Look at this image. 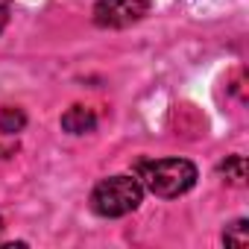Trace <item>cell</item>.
Here are the masks:
<instances>
[{"label":"cell","mask_w":249,"mask_h":249,"mask_svg":"<svg viewBox=\"0 0 249 249\" xmlns=\"http://www.w3.org/2000/svg\"><path fill=\"white\" fill-rule=\"evenodd\" d=\"M138 182L161 196V199H173L188 194L196 185V167L188 159H156V161H141L138 164Z\"/></svg>","instance_id":"1"},{"label":"cell","mask_w":249,"mask_h":249,"mask_svg":"<svg viewBox=\"0 0 249 249\" xmlns=\"http://www.w3.org/2000/svg\"><path fill=\"white\" fill-rule=\"evenodd\" d=\"M144 185L138 176H108L91 191V208L100 217H123L141 205Z\"/></svg>","instance_id":"2"},{"label":"cell","mask_w":249,"mask_h":249,"mask_svg":"<svg viewBox=\"0 0 249 249\" xmlns=\"http://www.w3.org/2000/svg\"><path fill=\"white\" fill-rule=\"evenodd\" d=\"M150 12L147 0H97L94 6V24L106 30H123L138 24Z\"/></svg>","instance_id":"3"},{"label":"cell","mask_w":249,"mask_h":249,"mask_svg":"<svg viewBox=\"0 0 249 249\" xmlns=\"http://www.w3.org/2000/svg\"><path fill=\"white\" fill-rule=\"evenodd\" d=\"M97 126V114L85 106H71L65 114H62V129L71 132V135H85V132H94Z\"/></svg>","instance_id":"4"},{"label":"cell","mask_w":249,"mask_h":249,"mask_svg":"<svg viewBox=\"0 0 249 249\" xmlns=\"http://www.w3.org/2000/svg\"><path fill=\"white\" fill-rule=\"evenodd\" d=\"M24 126H27V114L21 108H15V106L0 108V132L3 135H18V132H24Z\"/></svg>","instance_id":"5"},{"label":"cell","mask_w":249,"mask_h":249,"mask_svg":"<svg viewBox=\"0 0 249 249\" xmlns=\"http://www.w3.org/2000/svg\"><path fill=\"white\" fill-rule=\"evenodd\" d=\"M220 173L226 176V182H231V185H243V179H246V161H243V156H231V159H226V161L220 164Z\"/></svg>","instance_id":"6"},{"label":"cell","mask_w":249,"mask_h":249,"mask_svg":"<svg viewBox=\"0 0 249 249\" xmlns=\"http://www.w3.org/2000/svg\"><path fill=\"white\" fill-rule=\"evenodd\" d=\"M223 243L226 246H246L249 243V223L246 220H234L226 231H223Z\"/></svg>","instance_id":"7"},{"label":"cell","mask_w":249,"mask_h":249,"mask_svg":"<svg viewBox=\"0 0 249 249\" xmlns=\"http://www.w3.org/2000/svg\"><path fill=\"white\" fill-rule=\"evenodd\" d=\"M6 24H9V6H6V3H0V33L6 30Z\"/></svg>","instance_id":"8"},{"label":"cell","mask_w":249,"mask_h":249,"mask_svg":"<svg viewBox=\"0 0 249 249\" xmlns=\"http://www.w3.org/2000/svg\"><path fill=\"white\" fill-rule=\"evenodd\" d=\"M0 231H3V220H0Z\"/></svg>","instance_id":"9"}]
</instances>
